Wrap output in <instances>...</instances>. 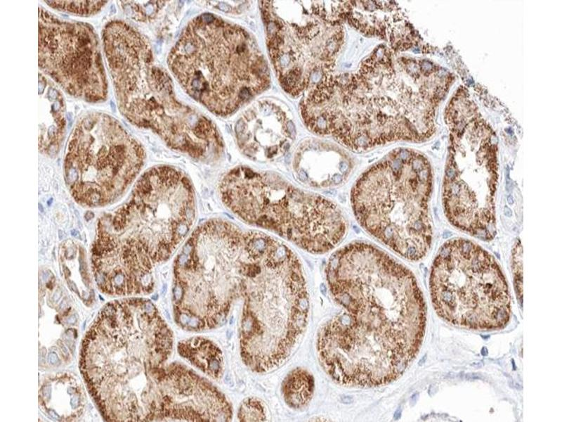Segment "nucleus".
Masks as SVG:
<instances>
[{
  "label": "nucleus",
  "instance_id": "f257e3e1",
  "mask_svg": "<svg viewBox=\"0 0 562 422\" xmlns=\"http://www.w3.org/2000/svg\"><path fill=\"white\" fill-rule=\"evenodd\" d=\"M341 310L320 329L321 366L336 383L374 387L400 377L424 338L426 306L412 272L372 244L355 241L325 268Z\"/></svg>",
  "mask_w": 562,
  "mask_h": 422
},
{
  "label": "nucleus",
  "instance_id": "2eb2a0df",
  "mask_svg": "<svg viewBox=\"0 0 562 422\" xmlns=\"http://www.w3.org/2000/svg\"><path fill=\"white\" fill-rule=\"evenodd\" d=\"M301 148L294 160V170L301 182L316 188L334 187L344 184L352 172L353 165L343 153L322 155V150Z\"/></svg>",
  "mask_w": 562,
  "mask_h": 422
},
{
  "label": "nucleus",
  "instance_id": "6ab92c4d",
  "mask_svg": "<svg viewBox=\"0 0 562 422\" xmlns=\"http://www.w3.org/2000/svg\"><path fill=\"white\" fill-rule=\"evenodd\" d=\"M238 418L241 421H264L266 419L264 407L259 400L248 398L242 403L238 412Z\"/></svg>",
  "mask_w": 562,
  "mask_h": 422
},
{
  "label": "nucleus",
  "instance_id": "0eeeda50",
  "mask_svg": "<svg viewBox=\"0 0 562 422\" xmlns=\"http://www.w3.org/2000/svg\"><path fill=\"white\" fill-rule=\"evenodd\" d=\"M174 272L176 322L192 331L223 325L248 273L239 227L223 219L200 225L177 255Z\"/></svg>",
  "mask_w": 562,
  "mask_h": 422
},
{
  "label": "nucleus",
  "instance_id": "20e7f679",
  "mask_svg": "<svg viewBox=\"0 0 562 422\" xmlns=\"http://www.w3.org/2000/svg\"><path fill=\"white\" fill-rule=\"evenodd\" d=\"M432 190L427 158L398 148L360 176L351 190V206L359 224L372 236L400 256L418 261L433 241Z\"/></svg>",
  "mask_w": 562,
  "mask_h": 422
},
{
  "label": "nucleus",
  "instance_id": "aec40b11",
  "mask_svg": "<svg viewBox=\"0 0 562 422\" xmlns=\"http://www.w3.org/2000/svg\"><path fill=\"white\" fill-rule=\"evenodd\" d=\"M522 246L519 240L515 243L512 250V269L514 276V284L520 302L522 300L523 269H522Z\"/></svg>",
  "mask_w": 562,
  "mask_h": 422
},
{
  "label": "nucleus",
  "instance_id": "7ed1b4c3",
  "mask_svg": "<svg viewBox=\"0 0 562 422\" xmlns=\"http://www.w3.org/2000/svg\"><path fill=\"white\" fill-rule=\"evenodd\" d=\"M167 63L188 94L221 116L234 113L270 85L268 67L253 36L211 13L188 24Z\"/></svg>",
  "mask_w": 562,
  "mask_h": 422
},
{
  "label": "nucleus",
  "instance_id": "6e6552de",
  "mask_svg": "<svg viewBox=\"0 0 562 422\" xmlns=\"http://www.w3.org/2000/svg\"><path fill=\"white\" fill-rule=\"evenodd\" d=\"M192 185L181 171L157 166L143 174L129 201L100 227L137 255L144 266L164 262L179 247L195 217Z\"/></svg>",
  "mask_w": 562,
  "mask_h": 422
},
{
  "label": "nucleus",
  "instance_id": "4be33fe9",
  "mask_svg": "<svg viewBox=\"0 0 562 422\" xmlns=\"http://www.w3.org/2000/svg\"><path fill=\"white\" fill-rule=\"evenodd\" d=\"M77 321V318L74 316H72L70 318L67 319V323L69 324H74Z\"/></svg>",
  "mask_w": 562,
  "mask_h": 422
},
{
  "label": "nucleus",
  "instance_id": "f3484780",
  "mask_svg": "<svg viewBox=\"0 0 562 422\" xmlns=\"http://www.w3.org/2000/svg\"><path fill=\"white\" fill-rule=\"evenodd\" d=\"M313 390V377L308 371L300 368L292 370L282 385L284 399L293 409L306 406L312 398Z\"/></svg>",
  "mask_w": 562,
  "mask_h": 422
},
{
  "label": "nucleus",
  "instance_id": "4468645a",
  "mask_svg": "<svg viewBox=\"0 0 562 422\" xmlns=\"http://www.w3.org/2000/svg\"><path fill=\"white\" fill-rule=\"evenodd\" d=\"M242 153L254 160H273L284 154L296 131L291 120L275 103L258 101L246 110L235 127Z\"/></svg>",
  "mask_w": 562,
  "mask_h": 422
},
{
  "label": "nucleus",
  "instance_id": "f03ea898",
  "mask_svg": "<svg viewBox=\"0 0 562 422\" xmlns=\"http://www.w3.org/2000/svg\"><path fill=\"white\" fill-rule=\"evenodd\" d=\"M103 44L123 116L195 159L213 160L221 154L223 142L216 125L176 98L169 75L156 62L145 36L115 20L105 26Z\"/></svg>",
  "mask_w": 562,
  "mask_h": 422
},
{
  "label": "nucleus",
  "instance_id": "423d86ee",
  "mask_svg": "<svg viewBox=\"0 0 562 422\" xmlns=\"http://www.w3.org/2000/svg\"><path fill=\"white\" fill-rule=\"evenodd\" d=\"M219 192L225 205L244 222L311 253L332 250L346 234V219L334 202L272 172L235 167L221 179Z\"/></svg>",
  "mask_w": 562,
  "mask_h": 422
},
{
  "label": "nucleus",
  "instance_id": "9b49d317",
  "mask_svg": "<svg viewBox=\"0 0 562 422\" xmlns=\"http://www.w3.org/2000/svg\"><path fill=\"white\" fill-rule=\"evenodd\" d=\"M476 127L468 134L455 131L451 136L442 201L452 226L489 241L496 234L497 148L492 134Z\"/></svg>",
  "mask_w": 562,
  "mask_h": 422
},
{
  "label": "nucleus",
  "instance_id": "dca6fc26",
  "mask_svg": "<svg viewBox=\"0 0 562 422\" xmlns=\"http://www.w3.org/2000/svg\"><path fill=\"white\" fill-rule=\"evenodd\" d=\"M181 357L214 379L222 377L223 358L221 349L211 340L194 337L179 342Z\"/></svg>",
  "mask_w": 562,
  "mask_h": 422
},
{
  "label": "nucleus",
  "instance_id": "a211bd4d",
  "mask_svg": "<svg viewBox=\"0 0 562 422\" xmlns=\"http://www.w3.org/2000/svg\"><path fill=\"white\" fill-rule=\"evenodd\" d=\"M46 4L63 12L81 16H89L98 13L107 1H45Z\"/></svg>",
  "mask_w": 562,
  "mask_h": 422
},
{
  "label": "nucleus",
  "instance_id": "1a4fd4ad",
  "mask_svg": "<svg viewBox=\"0 0 562 422\" xmlns=\"http://www.w3.org/2000/svg\"><path fill=\"white\" fill-rule=\"evenodd\" d=\"M429 289L436 314L453 326L488 331L504 328L511 319V296L500 267L471 241L452 238L440 247Z\"/></svg>",
  "mask_w": 562,
  "mask_h": 422
},
{
  "label": "nucleus",
  "instance_id": "9d476101",
  "mask_svg": "<svg viewBox=\"0 0 562 422\" xmlns=\"http://www.w3.org/2000/svg\"><path fill=\"white\" fill-rule=\"evenodd\" d=\"M140 143L112 116L89 113L75 124L67 143L65 179L74 200L98 207L119 198L141 170Z\"/></svg>",
  "mask_w": 562,
  "mask_h": 422
},
{
  "label": "nucleus",
  "instance_id": "39448f33",
  "mask_svg": "<svg viewBox=\"0 0 562 422\" xmlns=\"http://www.w3.org/2000/svg\"><path fill=\"white\" fill-rule=\"evenodd\" d=\"M242 298L241 357L252 371H268L290 355L307 325L308 294L297 255L277 240Z\"/></svg>",
  "mask_w": 562,
  "mask_h": 422
},
{
  "label": "nucleus",
  "instance_id": "f8f14e48",
  "mask_svg": "<svg viewBox=\"0 0 562 422\" xmlns=\"http://www.w3.org/2000/svg\"><path fill=\"white\" fill-rule=\"evenodd\" d=\"M38 60L39 68L70 95L91 103L106 100L99 39L89 25L39 7Z\"/></svg>",
  "mask_w": 562,
  "mask_h": 422
},
{
  "label": "nucleus",
  "instance_id": "412c9836",
  "mask_svg": "<svg viewBox=\"0 0 562 422\" xmlns=\"http://www.w3.org/2000/svg\"><path fill=\"white\" fill-rule=\"evenodd\" d=\"M48 361L51 364L55 365L58 362H59V359L55 353L51 352L48 354Z\"/></svg>",
  "mask_w": 562,
  "mask_h": 422
},
{
  "label": "nucleus",
  "instance_id": "5701e85b",
  "mask_svg": "<svg viewBox=\"0 0 562 422\" xmlns=\"http://www.w3.org/2000/svg\"><path fill=\"white\" fill-rule=\"evenodd\" d=\"M39 207L41 209V211H43V209H42L41 205H39Z\"/></svg>",
  "mask_w": 562,
  "mask_h": 422
},
{
  "label": "nucleus",
  "instance_id": "ddd939ff",
  "mask_svg": "<svg viewBox=\"0 0 562 422\" xmlns=\"http://www.w3.org/2000/svg\"><path fill=\"white\" fill-rule=\"evenodd\" d=\"M155 408L148 421H228L233 411L210 382L178 364L159 368Z\"/></svg>",
  "mask_w": 562,
  "mask_h": 422
}]
</instances>
